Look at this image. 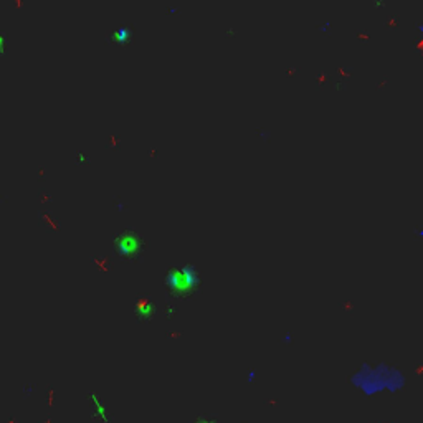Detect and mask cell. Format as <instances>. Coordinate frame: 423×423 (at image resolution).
Here are the masks:
<instances>
[{
  "label": "cell",
  "mask_w": 423,
  "mask_h": 423,
  "mask_svg": "<svg viewBox=\"0 0 423 423\" xmlns=\"http://www.w3.org/2000/svg\"><path fill=\"white\" fill-rule=\"evenodd\" d=\"M352 385L365 395L399 392L405 387V374L387 362L362 364L350 377Z\"/></svg>",
  "instance_id": "obj_1"
},
{
  "label": "cell",
  "mask_w": 423,
  "mask_h": 423,
  "mask_svg": "<svg viewBox=\"0 0 423 423\" xmlns=\"http://www.w3.org/2000/svg\"><path fill=\"white\" fill-rule=\"evenodd\" d=\"M198 281H200V274L190 265L170 268L167 274H165V286L172 293H184L185 290H194Z\"/></svg>",
  "instance_id": "obj_2"
},
{
  "label": "cell",
  "mask_w": 423,
  "mask_h": 423,
  "mask_svg": "<svg viewBox=\"0 0 423 423\" xmlns=\"http://www.w3.org/2000/svg\"><path fill=\"white\" fill-rule=\"evenodd\" d=\"M114 243H116L118 255L124 256V258H134V256L139 255L140 250H143L140 236H137L134 232H131V230L119 233V236L114 238Z\"/></svg>",
  "instance_id": "obj_3"
},
{
  "label": "cell",
  "mask_w": 423,
  "mask_h": 423,
  "mask_svg": "<svg viewBox=\"0 0 423 423\" xmlns=\"http://www.w3.org/2000/svg\"><path fill=\"white\" fill-rule=\"evenodd\" d=\"M126 37H127V30L123 28V27H121V30L116 28V30H114L113 33H111V38H114V42H118V43L126 42Z\"/></svg>",
  "instance_id": "obj_4"
},
{
  "label": "cell",
  "mask_w": 423,
  "mask_h": 423,
  "mask_svg": "<svg viewBox=\"0 0 423 423\" xmlns=\"http://www.w3.org/2000/svg\"><path fill=\"white\" fill-rule=\"evenodd\" d=\"M418 31H420V37H421V40H423V23L418 25Z\"/></svg>",
  "instance_id": "obj_5"
}]
</instances>
